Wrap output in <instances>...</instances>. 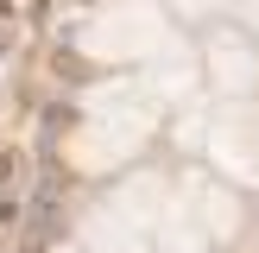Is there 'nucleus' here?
<instances>
[{"label": "nucleus", "mask_w": 259, "mask_h": 253, "mask_svg": "<svg viewBox=\"0 0 259 253\" xmlns=\"http://www.w3.org/2000/svg\"><path fill=\"white\" fill-rule=\"evenodd\" d=\"M253 19H259V0H253Z\"/></svg>", "instance_id": "nucleus-11"}, {"label": "nucleus", "mask_w": 259, "mask_h": 253, "mask_svg": "<svg viewBox=\"0 0 259 253\" xmlns=\"http://www.w3.org/2000/svg\"><path fill=\"white\" fill-rule=\"evenodd\" d=\"M171 38H177L171 19L152 0H114V7H101L82 25V51L101 57V63H152Z\"/></svg>", "instance_id": "nucleus-1"}, {"label": "nucleus", "mask_w": 259, "mask_h": 253, "mask_svg": "<svg viewBox=\"0 0 259 253\" xmlns=\"http://www.w3.org/2000/svg\"><path fill=\"white\" fill-rule=\"evenodd\" d=\"M202 126H209L202 146H209L215 171L228 184H259V108L253 101H222Z\"/></svg>", "instance_id": "nucleus-2"}, {"label": "nucleus", "mask_w": 259, "mask_h": 253, "mask_svg": "<svg viewBox=\"0 0 259 253\" xmlns=\"http://www.w3.org/2000/svg\"><path fill=\"white\" fill-rule=\"evenodd\" d=\"M202 63H209V82H215L222 101H253V89H259V51H253V38L215 32L209 51H202Z\"/></svg>", "instance_id": "nucleus-4"}, {"label": "nucleus", "mask_w": 259, "mask_h": 253, "mask_svg": "<svg viewBox=\"0 0 259 253\" xmlns=\"http://www.w3.org/2000/svg\"><path fill=\"white\" fill-rule=\"evenodd\" d=\"M152 234H158V253H202V247H209V240L196 234V222H190L177 202H164V215H158Z\"/></svg>", "instance_id": "nucleus-8"}, {"label": "nucleus", "mask_w": 259, "mask_h": 253, "mask_svg": "<svg viewBox=\"0 0 259 253\" xmlns=\"http://www.w3.org/2000/svg\"><path fill=\"white\" fill-rule=\"evenodd\" d=\"M171 13H184V19H202V13H215V0H164Z\"/></svg>", "instance_id": "nucleus-9"}, {"label": "nucleus", "mask_w": 259, "mask_h": 253, "mask_svg": "<svg viewBox=\"0 0 259 253\" xmlns=\"http://www.w3.org/2000/svg\"><path fill=\"white\" fill-rule=\"evenodd\" d=\"M63 253H82V247H63Z\"/></svg>", "instance_id": "nucleus-10"}, {"label": "nucleus", "mask_w": 259, "mask_h": 253, "mask_svg": "<svg viewBox=\"0 0 259 253\" xmlns=\"http://www.w3.org/2000/svg\"><path fill=\"white\" fill-rule=\"evenodd\" d=\"M164 202H171V184H164V177H152V171H139V177H120V184H114V196L101 202V209H114L126 228L152 234V228H158V215H164Z\"/></svg>", "instance_id": "nucleus-5"}, {"label": "nucleus", "mask_w": 259, "mask_h": 253, "mask_svg": "<svg viewBox=\"0 0 259 253\" xmlns=\"http://www.w3.org/2000/svg\"><path fill=\"white\" fill-rule=\"evenodd\" d=\"M82 253H152L139 228H126L114 209H89L82 215Z\"/></svg>", "instance_id": "nucleus-7"}, {"label": "nucleus", "mask_w": 259, "mask_h": 253, "mask_svg": "<svg viewBox=\"0 0 259 253\" xmlns=\"http://www.w3.org/2000/svg\"><path fill=\"white\" fill-rule=\"evenodd\" d=\"M139 82H146L158 101H184V95H196V51H190L184 38H171V45L146 63V76H139Z\"/></svg>", "instance_id": "nucleus-6"}, {"label": "nucleus", "mask_w": 259, "mask_h": 253, "mask_svg": "<svg viewBox=\"0 0 259 253\" xmlns=\"http://www.w3.org/2000/svg\"><path fill=\"white\" fill-rule=\"evenodd\" d=\"M171 202L196 222V234L209 240V247H215V240H228V234L240 228V196H234L228 184H215V177H202V171H190L184 184L171 190Z\"/></svg>", "instance_id": "nucleus-3"}]
</instances>
